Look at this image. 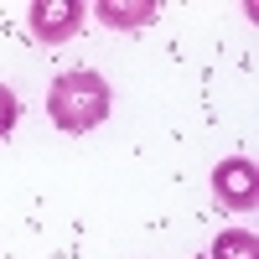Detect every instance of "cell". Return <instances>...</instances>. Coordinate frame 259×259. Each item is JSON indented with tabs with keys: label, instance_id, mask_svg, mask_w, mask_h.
I'll return each instance as SVG.
<instances>
[{
	"label": "cell",
	"instance_id": "cell-4",
	"mask_svg": "<svg viewBox=\"0 0 259 259\" xmlns=\"http://www.w3.org/2000/svg\"><path fill=\"white\" fill-rule=\"evenodd\" d=\"M99 21L104 26H114V31H140V26H150L156 21V0H130V6H119V0H99Z\"/></svg>",
	"mask_w": 259,
	"mask_h": 259
},
{
	"label": "cell",
	"instance_id": "cell-2",
	"mask_svg": "<svg viewBox=\"0 0 259 259\" xmlns=\"http://www.w3.org/2000/svg\"><path fill=\"white\" fill-rule=\"evenodd\" d=\"M212 192H218L223 207L249 212V207L259 202V171H254V161H244V156L218 161V171H212Z\"/></svg>",
	"mask_w": 259,
	"mask_h": 259
},
{
	"label": "cell",
	"instance_id": "cell-1",
	"mask_svg": "<svg viewBox=\"0 0 259 259\" xmlns=\"http://www.w3.org/2000/svg\"><path fill=\"white\" fill-rule=\"evenodd\" d=\"M47 114H52L57 130H68V135H89L94 124L109 119V83H104L99 73H89V68L52 78Z\"/></svg>",
	"mask_w": 259,
	"mask_h": 259
},
{
	"label": "cell",
	"instance_id": "cell-5",
	"mask_svg": "<svg viewBox=\"0 0 259 259\" xmlns=\"http://www.w3.org/2000/svg\"><path fill=\"white\" fill-rule=\"evenodd\" d=\"M207 259H259V239L249 228H228V233L212 239V254Z\"/></svg>",
	"mask_w": 259,
	"mask_h": 259
},
{
	"label": "cell",
	"instance_id": "cell-6",
	"mask_svg": "<svg viewBox=\"0 0 259 259\" xmlns=\"http://www.w3.org/2000/svg\"><path fill=\"white\" fill-rule=\"evenodd\" d=\"M16 114H21V104H16V94L6 89V83H0V140H6L11 130H16Z\"/></svg>",
	"mask_w": 259,
	"mask_h": 259
},
{
	"label": "cell",
	"instance_id": "cell-3",
	"mask_svg": "<svg viewBox=\"0 0 259 259\" xmlns=\"http://www.w3.org/2000/svg\"><path fill=\"white\" fill-rule=\"evenodd\" d=\"M83 21V6L78 0H36L31 6V31L41 41H68Z\"/></svg>",
	"mask_w": 259,
	"mask_h": 259
}]
</instances>
